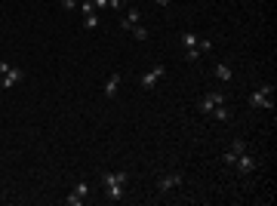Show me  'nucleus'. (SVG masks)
<instances>
[{"mask_svg":"<svg viewBox=\"0 0 277 206\" xmlns=\"http://www.w3.org/2000/svg\"><path fill=\"white\" fill-rule=\"evenodd\" d=\"M99 181H102V188H105V197H108V200H120V197H123L126 173H102Z\"/></svg>","mask_w":277,"mask_h":206,"instance_id":"f257e3e1","label":"nucleus"},{"mask_svg":"<svg viewBox=\"0 0 277 206\" xmlns=\"http://www.w3.org/2000/svg\"><path fill=\"white\" fill-rule=\"evenodd\" d=\"M271 96H274V86H271V83H262L259 89H252V96H249L247 102H249L252 108H265V111H271V108H274V99H271Z\"/></svg>","mask_w":277,"mask_h":206,"instance_id":"f03ea898","label":"nucleus"},{"mask_svg":"<svg viewBox=\"0 0 277 206\" xmlns=\"http://www.w3.org/2000/svg\"><path fill=\"white\" fill-rule=\"evenodd\" d=\"M225 102H228V96H225V93H206V96L197 102V111L203 114V117H210V114H213L219 105H225Z\"/></svg>","mask_w":277,"mask_h":206,"instance_id":"7ed1b4c3","label":"nucleus"},{"mask_svg":"<svg viewBox=\"0 0 277 206\" xmlns=\"http://www.w3.org/2000/svg\"><path fill=\"white\" fill-rule=\"evenodd\" d=\"M234 166H237V169H240V173H244V176H249V173H256V169H259V160L252 157V154H249V148H247L244 154H237Z\"/></svg>","mask_w":277,"mask_h":206,"instance_id":"20e7f679","label":"nucleus"},{"mask_svg":"<svg viewBox=\"0 0 277 206\" xmlns=\"http://www.w3.org/2000/svg\"><path fill=\"white\" fill-rule=\"evenodd\" d=\"M86 197H89V181H80V185L65 197V203L68 206H80V203H86Z\"/></svg>","mask_w":277,"mask_h":206,"instance_id":"39448f33","label":"nucleus"},{"mask_svg":"<svg viewBox=\"0 0 277 206\" xmlns=\"http://www.w3.org/2000/svg\"><path fill=\"white\" fill-rule=\"evenodd\" d=\"M244 151H247V142H244V139H234V142H231V148L225 151V157H222V163H225V166H234V160H237V154H244Z\"/></svg>","mask_w":277,"mask_h":206,"instance_id":"423d86ee","label":"nucleus"},{"mask_svg":"<svg viewBox=\"0 0 277 206\" xmlns=\"http://www.w3.org/2000/svg\"><path fill=\"white\" fill-rule=\"evenodd\" d=\"M22 80H25V71L16 68V65H9L6 71H3V89H13L16 83H22Z\"/></svg>","mask_w":277,"mask_h":206,"instance_id":"0eeeda50","label":"nucleus"},{"mask_svg":"<svg viewBox=\"0 0 277 206\" xmlns=\"http://www.w3.org/2000/svg\"><path fill=\"white\" fill-rule=\"evenodd\" d=\"M166 74V65H154L148 74H142V89H154V83Z\"/></svg>","mask_w":277,"mask_h":206,"instance_id":"6e6552de","label":"nucleus"},{"mask_svg":"<svg viewBox=\"0 0 277 206\" xmlns=\"http://www.w3.org/2000/svg\"><path fill=\"white\" fill-rule=\"evenodd\" d=\"M182 179H185L182 173H169V176H164V179L157 181V194H166V191H172V188H179Z\"/></svg>","mask_w":277,"mask_h":206,"instance_id":"1a4fd4ad","label":"nucleus"},{"mask_svg":"<svg viewBox=\"0 0 277 206\" xmlns=\"http://www.w3.org/2000/svg\"><path fill=\"white\" fill-rule=\"evenodd\" d=\"M138 22H142V13L133 6V9H126V16H120V28H123V31H133Z\"/></svg>","mask_w":277,"mask_h":206,"instance_id":"9d476101","label":"nucleus"},{"mask_svg":"<svg viewBox=\"0 0 277 206\" xmlns=\"http://www.w3.org/2000/svg\"><path fill=\"white\" fill-rule=\"evenodd\" d=\"M120 80H123V74H111V77L105 80V99H114V96H117Z\"/></svg>","mask_w":277,"mask_h":206,"instance_id":"9b49d317","label":"nucleus"},{"mask_svg":"<svg viewBox=\"0 0 277 206\" xmlns=\"http://www.w3.org/2000/svg\"><path fill=\"white\" fill-rule=\"evenodd\" d=\"M216 77L222 80V83H228V80L234 77V71H231V65H228V62H219V65H216Z\"/></svg>","mask_w":277,"mask_h":206,"instance_id":"f8f14e48","label":"nucleus"},{"mask_svg":"<svg viewBox=\"0 0 277 206\" xmlns=\"http://www.w3.org/2000/svg\"><path fill=\"white\" fill-rule=\"evenodd\" d=\"M210 117H213V120H219V123H228V120H231V111H228V105H219V108L210 114Z\"/></svg>","mask_w":277,"mask_h":206,"instance_id":"ddd939ff","label":"nucleus"},{"mask_svg":"<svg viewBox=\"0 0 277 206\" xmlns=\"http://www.w3.org/2000/svg\"><path fill=\"white\" fill-rule=\"evenodd\" d=\"M179 37H182V43H185L188 50H194V47H197V34H194V31H182Z\"/></svg>","mask_w":277,"mask_h":206,"instance_id":"4468645a","label":"nucleus"},{"mask_svg":"<svg viewBox=\"0 0 277 206\" xmlns=\"http://www.w3.org/2000/svg\"><path fill=\"white\" fill-rule=\"evenodd\" d=\"M83 28H86V31H96V28H99V16H96V13H86V16H83Z\"/></svg>","mask_w":277,"mask_h":206,"instance_id":"2eb2a0df","label":"nucleus"},{"mask_svg":"<svg viewBox=\"0 0 277 206\" xmlns=\"http://www.w3.org/2000/svg\"><path fill=\"white\" fill-rule=\"evenodd\" d=\"M130 34H133L136 40H148V28H142V25H136V28H133Z\"/></svg>","mask_w":277,"mask_h":206,"instance_id":"dca6fc26","label":"nucleus"},{"mask_svg":"<svg viewBox=\"0 0 277 206\" xmlns=\"http://www.w3.org/2000/svg\"><path fill=\"white\" fill-rule=\"evenodd\" d=\"M126 0H108V9H114V13H123Z\"/></svg>","mask_w":277,"mask_h":206,"instance_id":"f3484780","label":"nucleus"},{"mask_svg":"<svg viewBox=\"0 0 277 206\" xmlns=\"http://www.w3.org/2000/svg\"><path fill=\"white\" fill-rule=\"evenodd\" d=\"M197 50H200V52L206 55V52H210V50H213V43H210V40H197Z\"/></svg>","mask_w":277,"mask_h":206,"instance_id":"a211bd4d","label":"nucleus"},{"mask_svg":"<svg viewBox=\"0 0 277 206\" xmlns=\"http://www.w3.org/2000/svg\"><path fill=\"white\" fill-rule=\"evenodd\" d=\"M200 55H203V52H200L197 47H194V50H188V62H197V59H200Z\"/></svg>","mask_w":277,"mask_h":206,"instance_id":"6ab92c4d","label":"nucleus"},{"mask_svg":"<svg viewBox=\"0 0 277 206\" xmlns=\"http://www.w3.org/2000/svg\"><path fill=\"white\" fill-rule=\"evenodd\" d=\"M92 6H96V9H108V0H92Z\"/></svg>","mask_w":277,"mask_h":206,"instance_id":"aec40b11","label":"nucleus"},{"mask_svg":"<svg viewBox=\"0 0 277 206\" xmlns=\"http://www.w3.org/2000/svg\"><path fill=\"white\" fill-rule=\"evenodd\" d=\"M62 6H65V9H74V6H77V0H62Z\"/></svg>","mask_w":277,"mask_h":206,"instance_id":"412c9836","label":"nucleus"},{"mask_svg":"<svg viewBox=\"0 0 277 206\" xmlns=\"http://www.w3.org/2000/svg\"><path fill=\"white\" fill-rule=\"evenodd\" d=\"M154 3H157V6H164V9H166V6H169V0H154Z\"/></svg>","mask_w":277,"mask_h":206,"instance_id":"4be33fe9","label":"nucleus"},{"mask_svg":"<svg viewBox=\"0 0 277 206\" xmlns=\"http://www.w3.org/2000/svg\"><path fill=\"white\" fill-rule=\"evenodd\" d=\"M59 3H62V0H59Z\"/></svg>","mask_w":277,"mask_h":206,"instance_id":"5701e85b","label":"nucleus"}]
</instances>
